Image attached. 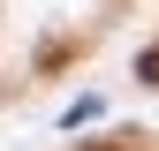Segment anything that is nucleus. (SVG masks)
I'll return each instance as SVG.
<instances>
[{"mask_svg": "<svg viewBox=\"0 0 159 151\" xmlns=\"http://www.w3.org/2000/svg\"><path fill=\"white\" fill-rule=\"evenodd\" d=\"M136 76H144V83H159V45L144 53V61H136Z\"/></svg>", "mask_w": 159, "mask_h": 151, "instance_id": "obj_1", "label": "nucleus"}, {"mask_svg": "<svg viewBox=\"0 0 159 151\" xmlns=\"http://www.w3.org/2000/svg\"><path fill=\"white\" fill-rule=\"evenodd\" d=\"M91 151H121V144H91Z\"/></svg>", "mask_w": 159, "mask_h": 151, "instance_id": "obj_2", "label": "nucleus"}]
</instances>
